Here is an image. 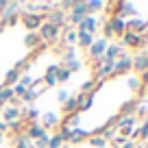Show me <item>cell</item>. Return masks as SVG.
<instances>
[{
    "mask_svg": "<svg viewBox=\"0 0 148 148\" xmlns=\"http://www.w3.org/2000/svg\"><path fill=\"white\" fill-rule=\"evenodd\" d=\"M20 15H22V22L28 28V33H37V28L46 22V13H20Z\"/></svg>",
    "mask_w": 148,
    "mask_h": 148,
    "instance_id": "6da1fadb",
    "label": "cell"
},
{
    "mask_svg": "<svg viewBox=\"0 0 148 148\" xmlns=\"http://www.w3.org/2000/svg\"><path fill=\"white\" fill-rule=\"evenodd\" d=\"M59 33H61V28L52 26V24H48V22H44L42 26L37 28V35H39V39H42L44 44L46 42H55L57 37H59Z\"/></svg>",
    "mask_w": 148,
    "mask_h": 148,
    "instance_id": "7a4b0ae2",
    "label": "cell"
},
{
    "mask_svg": "<svg viewBox=\"0 0 148 148\" xmlns=\"http://www.w3.org/2000/svg\"><path fill=\"white\" fill-rule=\"evenodd\" d=\"M87 18V7H85V2H76V5L72 7V13H70V20H72L76 26H79L83 20Z\"/></svg>",
    "mask_w": 148,
    "mask_h": 148,
    "instance_id": "3957f363",
    "label": "cell"
},
{
    "mask_svg": "<svg viewBox=\"0 0 148 148\" xmlns=\"http://www.w3.org/2000/svg\"><path fill=\"white\" fill-rule=\"evenodd\" d=\"M2 118H5V124H13V122H20L22 118V111L18 107H2Z\"/></svg>",
    "mask_w": 148,
    "mask_h": 148,
    "instance_id": "277c9868",
    "label": "cell"
},
{
    "mask_svg": "<svg viewBox=\"0 0 148 148\" xmlns=\"http://www.w3.org/2000/svg\"><path fill=\"white\" fill-rule=\"evenodd\" d=\"M57 70H59V65H57V63H52L50 68H48V72L44 74L42 83L46 85V87H52V85H57V76H55V74H57Z\"/></svg>",
    "mask_w": 148,
    "mask_h": 148,
    "instance_id": "5b68a950",
    "label": "cell"
},
{
    "mask_svg": "<svg viewBox=\"0 0 148 148\" xmlns=\"http://www.w3.org/2000/svg\"><path fill=\"white\" fill-rule=\"evenodd\" d=\"M107 52V42L105 39H98V42H94L92 46H89V55L96 59V57H102Z\"/></svg>",
    "mask_w": 148,
    "mask_h": 148,
    "instance_id": "8992f818",
    "label": "cell"
},
{
    "mask_svg": "<svg viewBox=\"0 0 148 148\" xmlns=\"http://www.w3.org/2000/svg\"><path fill=\"white\" fill-rule=\"evenodd\" d=\"M26 135L28 139H39V137H44L46 135V131L42 129V124H28V129H26Z\"/></svg>",
    "mask_w": 148,
    "mask_h": 148,
    "instance_id": "52a82bcc",
    "label": "cell"
},
{
    "mask_svg": "<svg viewBox=\"0 0 148 148\" xmlns=\"http://www.w3.org/2000/svg\"><path fill=\"white\" fill-rule=\"evenodd\" d=\"M18 81H20V72H15V70H9L5 74V87H13V85H18Z\"/></svg>",
    "mask_w": 148,
    "mask_h": 148,
    "instance_id": "ba28073f",
    "label": "cell"
},
{
    "mask_svg": "<svg viewBox=\"0 0 148 148\" xmlns=\"http://www.w3.org/2000/svg\"><path fill=\"white\" fill-rule=\"evenodd\" d=\"M13 144H15V148H35V146H33V142H31L24 133H20L18 137L13 139Z\"/></svg>",
    "mask_w": 148,
    "mask_h": 148,
    "instance_id": "9c48e42d",
    "label": "cell"
},
{
    "mask_svg": "<svg viewBox=\"0 0 148 148\" xmlns=\"http://www.w3.org/2000/svg\"><path fill=\"white\" fill-rule=\"evenodd\" d=\"M59 124V118L55 116V113H48V116H44V120H42V129L46 131V129H52V126H57Z\"/></svg>",
    "mask_w": 148,
    "mask_h": 148,
    "instance_id": "30bf717a",
    "label": "cell"
},
{
    "mask_svg": "<svg viewBox=\"0 0 148 148\" xmlns=\"http://www.w3.org/2000/svg\"><path fill=\"white\" fill-rule=\"evenodd\" d=\"M13 89L11 87H5V85H2V87H0V105H5V102H11L13 100Z\"/></svg>",
    "mask_w": 148,
    "mask_h": 148,
    "instance_id": "8fae6325",
    "label": "cell"
},
{
    "mask_svg": "<svg viewBox=\"0 0 148 148\" xmlns=\"http://www.w3.org/2000/svg\"><path fill=\"white\" fill-rule=\"evenodd\" d=\"M76 42H79V46H81V48H89V46L94 44V37L89 35V33H79Z\"/></svg>",
    "mask_w": 148,
    "mask_h": 148,
    "instance_id": "7c38bea8",
    "label": "cell"
},
{
    "mask_svg": "<svg viewBox=\"0 0 148 148\" xmlns=\"http://www.w3.org/2000/svg\"><path fill=\"white\" fill-rule=\"evenodd\" d=\"M24 42H26V46H28V48H39L42 39H39V35H37V33H28Z\"/></svg>",
    "mask_w": 148,
    "mask_h": 148,
    "instance_id": "4fadbf2b",
    "label": "cell"
},
{
    "mask_svg": "<svg viewBox=\"0 0 148 148\" xmlns=\"http://www.w3.org/2000/svg\"><path fill=\"white\" fill-rule=\"evenodd\" d=\"M39 92H42V87H35V89L31 87V89H26V92H24V96H22V100H24V102H33L37 96H39Z\"/></svg>",
    "mask_w": 148,
    "mask_h": 148,
    "instance_id": "5bb4252c",
    "label": "cell"
},
{
    "mask_svg": "<svg viewBox=\"0 0 148 148\" xmlns=\"http://www.w3.org/2000/svg\"><path fill=\"white\" fill-rule=\"evenodd\" d=\"M57 83H65V81L70 79V70L68 68H63V65H59V70H57Z\"/></svg>",
    "mask_w": 148,
    "mask_h": 148,
    "instance_id": "9a60e30c",
    "label": "cell"
},
{
    "mask_svg": "<svg viewBox=\"0 0 148 148\" xmlns=\"http://www.w3.org/2000/svg\"><path fill=\"white\" fill-rule=\"evenodd\" d=\"M18 83L22 85V87L31 89L33 85H35V81H33V76H31V74H22V76H20V81H18Z\"/></svg>",
    "mask_w": 148,
    "mask_h": 148,
    "instance_id": "2e32d148",
    "label": "cell"
},
{
    "mask_svg": "<svg viewBox=\"0 0 148 148\" xmlns=\"http://www.w3.org/2000/svg\"><path fill=\"white\" fill-rule=\"evenodd\" d=\"M61 144H63V137L57 133V135H52V137H50V142H48V148H61Z\"/></svg>",
    "mask_w": 148,
    "mask_h": 148,
    "instance_id": "e0dca14e",
    "label": "cell"
},
{
    "mask_svg": "<svg viewBox=\"0 0 148 148\" xmlns=\"http://www.w3.org/2000/svg\"><path fill=\"white\" fill-rule=\"evenodd\" d=\"M48 142H50V135H44V137H39V139H35V144H33V146L35 148H48Z\"/></svg>",
    "mask_w": 148,
    "mask_h": 148,
    "instance_id": "ac0fdd59",
    "label": "cell"
},
{
    "mask_svg": "<svg viewBox=\"0 0 148 148\" xmlns=\"http://www.w3.org/2000/svg\"><path fill=\"white\" fill-rule=\"evenodd\" d=\"M89 144H92V146H105V137H102V135L92 137V139H89Z\"/></svg>",
    "mask_w": 148,
    "mask_h": 148,
    "instance_id": "d6986e66",
    "label": "cell"
},
{
    "mask_svg": "<svg viewBox=\"0 0 148 148\" xmlns=\"http://www.w3.org/2000/svg\"><path fill=\"white\" fill-rule=\"evenodd\" d=\"M68 98H70V94L65 92V89H61V92H59V102H61V105H63V102L68 100Z\"/></svg>",
    "mask_w": 148,
    "mask_h": 148,
    "instance_id": "ffe728a7",
    "label": "cell"
},
{
    "mask_svg": "<svg viewBox=\"0 0 148 148\" xmlns=\"http://www.w3.org/2000/svg\"><path fill=\"white\" fill-rule=\"evenodd\" d=\"M2 137H5V133H0V142H2Z\"/></svg>",
    "mask_w": 148,
    "mask_h": 148,
    "instance_id": "44dd1931",
    "label": "cell"
},
{
    "mask_svg": "<svg viewBox=\"0 0 148 148\" xmlns=\"http://www.w3.org/2000/svg\"><path fill=\"white\" fill-rule=\"evenodd\" d=\"M0 111H2V105H0Z\"/></svg>",
    "mask_w": 148,
    "mask_h": 148,
    "instance_id": "7402d4cb",
    "label": "cell"
}]
</instances>
